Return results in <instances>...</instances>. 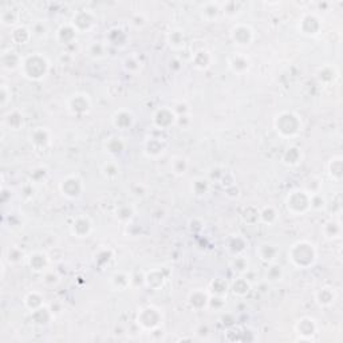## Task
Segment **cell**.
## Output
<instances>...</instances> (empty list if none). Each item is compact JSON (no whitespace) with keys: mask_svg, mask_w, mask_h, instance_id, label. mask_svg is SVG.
<instances>
[{"mask_svg":"<svg viewBox=\"0 0 343 343\" xmlns=\"http://www.w3.org/2000/svg\"><path fill=\"white\" fill-rule=\"evenodd\" d=\"M60 191H62L63 196H66V197L78 198L82 194V191H83L82 180H79L78 177L75 176L67 177L60 184Z\"/></svg>","mask_w":343,"mask_h":343,"instance_id":"cell-7","label":"cell"},{"mask_svg":"<svg viewBox=\"0 0 343 343\" xmlns=\"http://www.w3.org/2000/svg\"><path fill=\"white\" fill-rule=\"evenodd\" d=\"M256 253L260 256L263 262L273 263L276 260V256L279 253L278 246L271 244V243H262L256 248Z\"/></svg>","mask_w":343,"mask_h":343,"instance_id":"cell-11","label":"cell"},{"mask_svg":"<svg viewBox=\"0 0 343 343\" xmlns=\"http://www.w3.org/2000/svg\"><path fill=\"white\" fill-rule=\"evenodd\" d=\"M275 128L283 137H294L302 130V122L294 113H282L275 119Z\"/></svg>","mask_w":343,"mask_h":343,"instance_id":"cell-3","label":"cell"},{"mask_svg":"<svg viewBox=\"0 0 343 343\" xmlns=\"http://www.w3.org/2000/svg\"><path fill=\"white\" fill-rule=\"evenodd\" d=\"M228 291V284L223 279H214L212 283L209 284V291L214 294V296H224Z\"/></svg>","mask_w":343,"mask_h":343,"instance_id":"cell-26","label":"cell"},{"mask_svg":"<svg viewBox=\"0 0 343 343\" xmlns=\"http://www.w3.org/2000/svg\"><path fill=\"white\" fill-rule=\"evenodd\" d=\"M27 263L35 272H43L48 264V257L43 252H34L27 257Z\"/></svg>","mask_w":343,"mask_h":343,"instance_id":"cell-13","label":"cell"},{"mask_svg":"<svg viewBox=\"0 0 343 343\" xmlns=\"http://www.w3.org/2000/svg\"><path fill=\"white\" fill-rule=\"evenodd\" d=\"M228 66H229V69L232 70L233 73H236V74H243V73H246V71L249 70L251 62H249L248 57L243 55L241 53H236L233 54L229 58V60H228Z\"/></svg>","mask_w":343,"mask_h":343,"instance_id":"cell-10","label":"cell"},{"mask_svg":"<svg viewBox=\"0 0 343 343\" xmlns=\"http://www.w3.org/2000/svg\"><path fill=\"white\" fill-rule=\"evenodd\" d=\"M4 122L12 130H19V128L23 125V115L18 110H14V112H10L5 115Z\"/></svg>","mask_w":343,"mask_h":343,"instance_id":"cell-23","label":"cell"},{"mask_svg":"<svg viewBox=\"0 0 343 343\" xmlns=\"http://www.w3.org/2000/svg\"><path fill=\"white\" fill-rule=\"evenodd\" d=\"M102 173H103V176L106 177V178L113 180V178L119 176V166L115 162H107L102 168Z\"/></svg>","mask_w":343,"mask_h":343,"instance_id":"cell-28","label":"cell"},{"mask_svg":"<svg viewBox=\"0 0 343 343\" xmlns=\"http://www.w3.org/2000/svg\"><path fill=\"white\" fill-rule=\"evenodd\" d=\"M249 289H251V284L244 278L236 279L235 282H233V284H232V291H233V294L239 295V296L247 295L249 292Z\"/></svg>","mask_w":343,"mask_h":343,"instance_id":"cell-24","label":"cell"},{"mask_svg":"<svg viewBox=\"0 0 343 343\" xmlns=\"http://www.w3.org/2000/svg\"><path fill=\"white\" fill-rule=\"evenodd\" d=\"M94 16L90 15L89 12H79L78 15H76V18H74V20H73V26H74V28L78 31V34H82V32L87 31V30H90L91 27L94 26Z\"/></svg>","mask_w":343,"mask_h":343,"instance_id":"cell-12","label":"cell"},{"mask_svg":"<svg viewBox=\"0 0 343 343\" xmlns=\"http://www.w3.org/2000/svg\"><path fill=\"white\" fill-rule=\"evenodd\" d=\"M31 142L35 146H44L50 141V137H48V133L46 128H37L34 132L31 133Z\"/></svg>","mask_w":343,"mask_h":343,"instance_id":"cell-22","label":"cell"},{"mask_svg":"<svg viewBox=\"0 0 343 343\" xmlns=\"http://www.w3.org/2000/svg\"><path fill=\"white\" fill-rule=\"evenodd\" d=\"M282 276H283V269H282L280 266L272 264L267 269V280H280Z\"/></svg>","mask_w":343,"mask_h":343,"instance_id":"cell-32","label":"cell"},{"mask_svg":"<svg viewBox=\"0 0 343 343\" xmlns=\"http://www.w3.org/2000/svg\"><path fill=\"white\" fill-rule=\"evenodd\" d=\"M286 205L291 213L302 214L311 209V194L302 189L291 192L286 198Z\"/></svg>","mask_w":343,"mask_h":343,"instance_id":"cell-4","label":"cell"},{"mask_svg":"<svg viewBox=\"0 0 343 343\" xmlns=\"http://www.w3.org/2000/svg\"><path fill=\"white\" fill-rule=\"evenodd\" d=\"M32 35L31 28H28L26 26H18L15 27L12 32H11V39L15 44H28V42L31 40Z\"/></svg>","mask_w":343,"mask_h":343,"instance_id":"cell-14","label":"cell"},{"mask_svg":"<svg viewBox=\"0 0 343 343\" xmlns=\"http://www.w3.org/2000/svg\"><path fill=\"white\" fill-rule=\"evenodd\" d=\"M172 169H173V173L174 174H177V176H181V174H184L185 173V171H187L188 168V162L185 158H182V157H176L174 160H173V162H172Z\"/></svg>","mask_w":343,"mask_h":343,"instance_id":"cell-29","label":"cell"},{"mask_svg":"<svg viewBox=\"0 0 343 343\" xmlns=\"http://www.w3.org/2000/svg\"><path fill=\"white\" fill-rule=\"evenodd\" d=\"M155 282H157V287L160 288L164 286L165 283V278L164 275L158 271V269H153V271H149L146 273L145 276V283L148 287H152V288H155Z\"/></svg>","mask_w":343,"mask_h":343,"instance_id":"cell-18","label":"cell"},{"mask_svg":"<svg viewBox=\"0 0 343 343\" xmlns=\"http://www.w3.org/2000/svg\"><path fill=\"white\" fill-rule=\"evenodd\" d=\"M153 123L158 130H168V129L177 123V114L174 109L164 106L158 109L153 115Z\"/></svg>","mask_w":343,"mask_h":343,"instance_id":"cell-5","label":"cell"},{"mask_svg":"<svg viewBox=\"0 0 343 343\" xmlns=\"http://www.w3.org/2000/svg\"><path fill=\"white\" fill-rule=\"evenodd\" d=\"M91 229H93V224L91 220L87 216H79L74 220V223L71 224V233L75 237H87L90 235Z\"/></svg>","mask_w":343,"mask_h":343,"instance_id":"cell-9","label":"cell"},{"mask_svg":"<svg viewBox=\"0 0 343 343\" xmlns=\"http://www.w3.org/2000/svg\"><path fill=\"white\" fill-rule=\"evenodd\" d=\"M129 115H132V113L126 112V110H121L119 113H118V112L115 113V114H114V117H113V123H114V126H117V128L121 129L123 121H126V122L130 123V125H133L134 118H130V119H125V118H128Z\"/></svg>","mask_w":343,"mask_h":343,"instance_id":"cell-30","label":"cell"},{"mask_svg":"<svg viewBox=\"0 0 343 343\" xmlns=\"http://www.w3.org/2000/svg\"><path fill=\"white\" fill-rule=\"evenodd\" d=\"M48 69H50V63H48L47 58H46L44 55H42V54L34 53L23 57L20 71L23 73V75L26 76L27 79H43V78L47 75Z\"/></svg>","mask_w":343,"mask_h":343,"instance_id":"cell-2","label":"cell"},{"mask_svg":"<svg viewBox=\"0 0 343 343\" xmlns=\"http://www.w3.org/2000/svg\"><path fill=\"white\" fill-rule=\"evenodd\" d=\"M43 296L39 292H30L24 298V305L30 310V312H35V311L40 310L42 307H44V302H43Z\"/></svg>","mask_w":343,"mask_h":343,"instance_id":"cell-16","label":"cell"},{"mask_svg":"<svg viewBox=\"0 0 343 343\" xmlns=\"http://www.w3.org/2000/svg\"><path fill=\"white\" fill-rule=\"evenodd\" d=\"M123 146L125 144H123L122 138H110L107 139L106 142V149L109 153H119V152H122Z\"/></svg>","mask_w":343,"mask_h":343,"instance_id":"cell-31","label":"cell"},{"mask_svg":"<svg viewBox=\"0 0 343 343\" xmlns=\"http://www.w3.org/2000/svg\"><path fill=\"white\" fill-rule=\"evenodd\" d=\"M316 248L310 241H298L288 251V260L294 267L307 269L316 262Z\"/></svg>","mask_w":343,"mask_h":343,"instance_id":"cell-1","label":"cell"},{"mask_svg":"<svg viewBox=\"0 0 343 343\" xmlns=\"http://www.w3.org/2000/svg\"><path fill=\"white\" fill-rule=\"evenodd\" d=\"M230 38L239 47H247L253 40V30L248 24H236L230 30Z\"/></svg>","mask_w":343,"mask_h":343,"instance_id":"cell-6","label":"cell"},{"mask_svg":"<svg viewBox=\"0 0 343 343\" xmlns=\"http://www.w3.org/2000/svg\"><path fill=\"white\" fill-rule=\"evenodd\" d=\"M210 62H212V57H210V53L208 50H200L197 53L194 54L193 57V64L200 70L208 69L210 66Z\"/></svg>","mask_w":343,"mask_h":343,"instance_id":"cell-17","label":"cell"},{"mask_svg":"<svg viewBox=\"0 0 343 343\" xmlns=\"http://www.w3.org/2000/svg\"><path fill=\"white\" fill-rule=\"evenodd\" d=\"M209 292L208 291H193L189 295V303L194 308H205L209 305Z\"/></svg>","mask_w":343,"mask_h":343,"instance_id":"cell-15","label":"cell"},{"mask_svg":"<svg viewBox=\"0 0 343 343\" xmlns=\"http://www.w3.org/2000/svg\"><path fill=\"white\" fill-rule=\"evenodd\" d=\"M0 95H1V106L4 107L7 103H8V101H10V98H8V89H7V86L5 85H1V91H0Z\"/></svg>","mask_w":343,"mask_h":343,"instance_id":"cell-33","label":"cell"},{"mask_svg":"<svg viewBox=\"0 0 343 343\" xmlns=\"http://www.w3.org/2000/svg\"><path fill=\"white\" fill-rule=\"evenodd\" d=\"M259 219L262 220L263 223L271 225L278 220V212L275 210L273 207H264V208L259 212Z\"/></svg>","mask_w":343,"mask_h":343,"instance_id":"cell-27","label":"cell"},{"mask_svg":"<svg viewBox=\"0 0 343 343\" xmlns=\"http://www.w3.org/2000/svg\"><path fill=\"white\" fill-rule=\"evenodd\" d=\"M168 42L171 44V47L176 48H182L185 46V35L184 31L181 30H173L168 34Z\"/></svg>","mask_w":343,"mask_h":343,"instance_id":"cell-19","label":"cell"},{"mask_svg":"<svg viewBox=\"0 0 343 343\" xmlns=\"http://www.w3.org/2000/svg\"><path fill=\"white\" fill-rule=\"evenodd\" d=\"M130 284V276L123 272H115L112 276V286L115 291H123Z\"/></svg>","mask_w":343,"mask_h":343,"instance_id":"cell-20","label":"cell"},{"mask_svg":"<svg viewBox=\"0 0 343 343\" xmlns=\"http://www.w3.org/2000/svg\"><path fill=\"white\" fill-rule=\"evenodd\" d=\"M90 109V99L87 94L76 93L69 99V110L75 115L83 114Z\"/></svg>","mask_w":343,"mask_h":343,"instance_id":"cell-8","label":"cell"},{"mask_svg":"<svg viewBox=\"0 0 343 343\" xmlns=\"http://www.w3.org/2000/svg\"><path fill=\"white\" fill-rule=\"evenodd\" d=\"M230 266H232V269L235 272L239 273H246L248 269H249V262L246 256H241V255H236L233 257V260L230 262Z\"/></svg>","mask_w":343,"mask_h":343,"instance_id":"cell-25","label":"cell"},{"mask_svg":"<svg viewBox=\"0 0 343 343\" xmlns=\"http://www.w3.org/2000/svg\"><path fill=\"white\" fill-rule=\"evenodd\" d=\"M335 299V291L331 288L323 287L316 292V300L322 305H330Z\"/></svg>","mask_w":343,"mask_h":343,"instance_id":"cell-21","label":"cell"}]
</instances>
